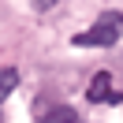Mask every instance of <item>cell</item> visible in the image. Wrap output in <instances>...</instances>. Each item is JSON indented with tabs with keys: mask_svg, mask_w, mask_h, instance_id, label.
<instances>
[{
	"mask_svg": "<svg viewBox=\"0 0 123 123\" xmlns=\"http://www.w3.org/2000/svg\"><path fill=\"white\" fill-rule=\"evenodd\" d=\"M41 123H82V116L75 112V108H67V105H56V108H49L45 112V119Z\"/></svg>",
	"mask_w": 123,
	"mask_h": 123,
	"instance_id": "cell-4",
	"label": "cell"
},
{
	"mask_svg": "<svg viewBox=\"0 0 123 123\" xmlns=\"http://www.w3.org/2000/svg\"><path fill=\"white\" fill-rule=\"evenodd\" d=\"M56 4H60V0H34V8H37V11H49V8H56Z\"/></svg>",
	"mask_w": 123,
	"mask_h": 123,
	"instance_id": "cell-5",
	"label": "cell"
},
{
	"mask_svg": "<svg viewBox=\"0 0 123 123\" xmlns=\"http://www.w3.org/2000/svg\"><path fill=\"white\" fill-rule=\"evenodd\" d=\"M15 86H19V71L11 63H0V105L15 93Z\"/></svg>",
	"mask_w": 123,
	"mask_h": 123,
	"instance_id": "cell-3",
	"label": "cell"
},
{
	"mask_svg": "<svg viewBox=\"0 0 123 123\" xmlns=\"http://www.w3.org/2000/svg\"><path fill=\"white\" fill-rule=\"evenodd\" d=\"M86 97H90L93 105H101V101L119 105L123 93H116V90H112V75H108V71H97V75H93V82H90V90H86Z\"/></svg>",
	"mask_w": 123,
	"mask_h": 123,
	"instance_id": "cell-2",
	"label": "cell"
},
{
	"mask_svg": "<svg viewBox=\"0 0 123 123\" xmlns=\"http://www.w3.org/2000/svg\"><path fill=\"white\" fill-rule=\"evenodd\" d=\"M119 37H123V11H105V15H97V23L90 30L75 34L71 45H78V49H112Z\"/></svg>",
	"mask_w": 123,
	"mask_h": 123,
	"instance_id": "cell-1",
	"label": "cell"
}]
</instances>
